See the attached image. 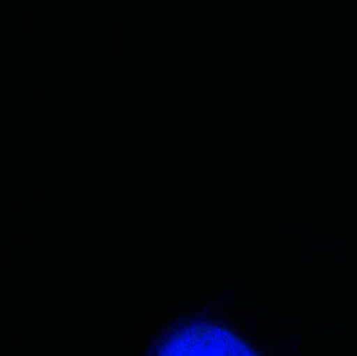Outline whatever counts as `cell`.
Returning a JSON list of instances; mask_svg holds the SVG:
<instances>
[{"label": "cell", "mask_w": 357, "mask_h": 356, "mask_svg": "<svg viewBox=\"0 0 357 356\" xmlns=\"http://www.w3.org/2000/svg\"><path fill=\"white\" fill-rule=\"evenodd\" d=\"M146 356H258L234 332L210 320L178 324L153 342Z\"/></svg>", "instance_id": "cell-1"}, {"label": "cell", "mask_w": 357, "mask_h": 356, "mask_svg": "<svg viewBox=\"0 0 357 356\" xmlns=\"http://www.w3.org/2000/svg\"><path fill=\"white\" fill-rule=\"evenodd\" d=\"M46 94H47V92L44 91V90H37V91L35 92V95L37 96V98H45Z\"/></svg>", "instance_id": "cell-2"}, {"label": "cell", "mask_w": 357, "mask_h": 356, "mask_svg": "<svg viewBox=\"0 0 357 356\" xmlns=\"http://www.w3.org/2000/svg\"><path fill=\"white\" fill-rule=\"evenodd\" d=\"M35 196L37 199H44L46 196V192H36Z\"/></svg>", "instance_id": "cell-3"}, {"label": "cell", "mask_w": 357, "mask_h": 356, "mask_svg": "<svg viewBox=\"0 0 357 356\" xmlns=\"http://www.w3.org/2000/svg\"><path fill=\"white\" fill-rule=\"evenodd\" d=\"M12 204L13 205H20L21 202H20V201H12Z\"/></svg>", "instance_id": "cell-4"}]
</instances>
